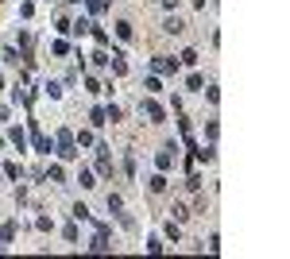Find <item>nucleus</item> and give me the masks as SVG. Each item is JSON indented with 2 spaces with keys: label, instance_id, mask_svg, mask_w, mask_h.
I'll return each instance as SVG.
<instances>
[{
  "label": "nucleus",
  "instance_id": "1",
  "mask_svg": "<svg viewBox=\"0 0 290 259\" xmlns=\"http://www.w3.org/2000/svg\"><path fill=\"white\" fill-rule=\"evenodd\" d=\"M54 155L62 159V162H74V159H78V143H74V132H70V128H58V136H54Z\"/></svg>",
  "mask_w": 290,
  "mask_h": 259
},
{
  "label": "nucleus",
  "instance_id": "2",
  "mask_svg": "<svg viewBox=\"0 0 290 259\" xmlns=\"http://www.w3.org/2000/svg\"><path fill=\"white\" fill-rule=\"evenodd\" d=\"M93 147H97V174H101V178H112V174H116L112 155H108L112 147H108V143H93Z\"/></svg>",
  "mask_w": 290,
  "mask_h": 259
},
{
  "label": "nucleus",
  "instance_id": "3",
  "mask_svg": "<svg viewBox=\"0 0 290 259\" xmlns=\"http://www.w3.org/2000/svg\"><path fill=\"white\" fill-rule=\"evenodd\" d=\"M140 112H144L151 124H163V120H166V108L155 101V97H144V101H140Z\"/></svg>",
  "mask_w": 290,
  "mask_h": 259
},
{
  "label": "nucleus",
  "instance_id": "4",
  "mask_svg": "<svg viewBox=\"0 0 290 259\" xmlns=\"http://www.w3.org/2000/svg\"><path fill=\"white\" fill-rule=\"evenodd\" d=\"M151 70L155 74H178V62L166 58V54H159V58H151Z\"/></svg>",
  "mask_w": 290,
  "mask_h": 259
},
{
  "label": "nucleus",
  "instance_id": "5",
  "mask_svg": "<svg viewBox=\"0 0 290 259\" xmlns=\"http://www.w3.org/2000/svg\"><path fill=\"white\" fill-rule=\"evenodd\" d=\"M89 252H112V244H108V228H104V224L97 228V236L89 240Z\"/></svg>",
  "mask_w": 290,
  "mask_h": 259
},
{
  "label": "nucleus",
  "instance_id": "6",
  "mask_svg": "<svg viewBox=\"0 0 290 259\" xmlns=\"http://www.w3.org/2000/svg\"><path fill=\"white\" fill-rule=\"evenodd\" d=\"M43 182H54V186H66V170H62L58 162H50L47 170H43Z\"/></svg>",
  "mask_w": 290,
  "mask_h": 259
},
{
  "label": "nucleus",
  "instance_id": "7",
  "mask_svg": "<svg viewBox=\"0 0 290 259\" xmlns=\"http://www.w3.org/2000/svg\"><path fill=\"white\" fill-rule=\"evenodd\" d=\"M112 27H116V39H124V43H132V39H136V27H132L128 20H116Z\"/></svg>",
  "mask_w": 290,
  "mask_h": 259
},
{
  "label": "nucleus",
  "instance_id": "8",
  "mask_svg": "<svg viewBox=\"0 0 290 259\" xmlns=\"http://www.w3.org/2000/svg\"><path fill=\"white\" fill-rule=\"evenodd\" d=\"M8 139H12V143H16L20 151H27V132H23L20 124H12V128H8Z\"/></svg>",
  "mask_w": 290,
  "mask_h": 259
},
{
  "label": "nucleus",
  "instance_id": "9",
  "mask_svg": "<svg viewBox=\"0 0 290 259\" xmlns=\"http://www.w3.org/2000/svg\"><path fill=\"white\" fill-rule=\"evenodd\" d=\"M163 31H166V35H182V31H186V23H182L178 16H166V20H163Z\"/></svg>",
  "mask_w": 290,
  "mask_h": 259
},
{
  "label": "nucleus",
  "instance_id": "10",
  "mask_svg": "<svg viewBox=\"0 0 290 259\" xmlns=\"http://www.w3.org/2000/svg\"><path fill=\"white\" fill-rule=\"evenodd\" d=\"M147 190H151V194H166V174H163V170L151 174V178H147Z\"/></svg>",
  "mask_w": 290,
  "mask_h": 259
},
{
  "label": "nucleus",
  "instance_id": "11",
  "mask_svg": "<svg viewBox=\"0 0 290 259\" xmlns=\"http://www.w3.org/2000/svg\"><path fill=\"white\" fill-rule=\"evenodd\" d=\"M74 143H78V151H82V147H93L97 136L89 132V128H82V132H74Z\"/></svg>",
  "mask_w": 290,
  "mask_h": 259
},
{
  "label": "nucleus",
  "instance_id": "12",
  "mask_svg": "<svg viewBox=\"0 0 290 259\" xmlns=\"http://www.w3.org/2000/svg\"><path fill=\"white\" fill-rule=\"evenodd\" d=\"M163 236H166L170 244H178V240H182V228H178V220H166V224H163Z\"/></svg>",
  "mask_w": 290,
  "mask_h": 259
},
{
  "label": "nucleus",
  "instance_id": "13",
  "mask_svg": "<svg viewBox=\"0 0 290 259\" xmlns=\"http://www.w3.org/2000/svg\"><path fill=\"white\" fill-rule=\"evenodd\" d=\"M16 228H20L16 220H8V224H0V244H12V240H16Z\"/></svg>",
  "mask_w": 290,
  "mask_h": 259
},
{
  "label": "nucleus",
  "instance_id": "14",
  "mask_svg": "<svg viewBox=\"0 0 290 259\" xmlns=\"http://www.w3.org/2000/svg\"><path fill=\"white\" fill-rule=\"evenodd\" d=\"M193 213L186 205H178V201H174V205H170V220H178V224H182V220H190Z\"/></svg>",
  "mask_w": 290,
  "mask_h": 259
},
{
  "label": "nucleus",
  "instance_id": "15",
  "mask_svg": "<svg viewBox=\"0 0 290 259\" xmlns=\"http://www.w3.org/2000/svg\"><path fill=\"white\" fill-rule=\"evenodd\" d=\"M104 120H108V124H116V120H124V112H120V104H104Z\"/></svg>",
  "mask_w": 290,
  "mask_h": 259
},
{
  "label": "nucleus",
  "instance_id": "16",
  "mask_svg": "<svg viewBox=\"0 0 290 259\" xmlns=\"http://www.w3.org/2000/svg\"><path fill=\"white\" fill-rule=\"evenodd\" d=\"M70 217H74V220H89V205H85V201H74Z\"/></svg>",
  "mask_w": 290,
  "mask_h": 259
},
{
  "label": "nucleus",
  "instance_id": "17",
  "mask_svg": "<svg viewBox=\"0 0 290 259\" xmlns=\"http://www.w3.org/2000/svg\"><path fill=\"white\" fill-rule=\"evenodd\" d=\"M89 124H93V128H104V124H108V120H104V108H101V104H97V108H89Z\"/></svg>",
  "mask_w": 290,
  "mask_h": 259
},
{
  "label": "nucleus",
  "instance_id": "18",
  "mask_svg": "<svg viewBox=\"0 0 290 259\" xmlns=\"http://www.w3.org/2000/svg\"><path fill=\"white\" fill-rule=\"evenodd\" d=\"M78 182H82V190H93V186H97L93 170H85V166H82V174H78Z\"/></svg>",
  "mask_w": 290,
  "mask_h": 259
},
{
  "label": "nucleus",
  "instance_id": "19",
  "mask_svg": "<svg viewBox=\"0 0 290 259\" xmlns=\"http://www.w3.org/2000/svg\"><path fill=\"white\" fill-rule=\"evenodd\" d=\"M20 58H23V54L16 51V47H4V66H20Z\"/></svg>",
  "mask_w": 290,
  "mask_h": 259
},
{
  "label": "nucleus",
  "instance_id": "20",
  "mask_svg": "<svg viewBox=\"0 0 290 259\" xmlns=\"http://www.w3.org/2000/svg\"><path fill=\"white\" fill-rule=\"evenodd\" d=\"M186 89L201 93V89H205V78H201V74H190V78H186Z\"/></svg>",
  "mask_w": 290,
  "mask_h": 259
},
{
  "label": "nucleus",
  "instance_id": "21",
  "mask_svg": "<svg viewBox=\"0 0 290 259\" xmlns=\"http://www.w3.org/2000/svg\"><path fill=\"white\" fill-rule=\"evenodd\" d=\"M85 8H89V16H101L104 8H108V0H82Z\"/></svg>",
  "mask_w": 290,
  "mask_h": 259
},
{
  "label": "nucleus",
  "instance_id": "22",
  "mask_svg": "<svg viewBox=\"0 0 290 259\" xmlns=\"http://www.w3.org/2000/svg\"><path fill=\"white\" fill-rule=\"evenodd\" d=\"M124 174H128V178H136V151H128V155H124Z\"/></svg>",
  "mask_w": 290,
  "mask_h": 259
},
{
  "label": "nucleus",
  "instance_id": "23",
  "mask_svg": "<svg viewBox=\"0 0 290 259\" xmlns=\"http://www.w3.org/2000/svg\"><path fill=\"white\" fill-rule=\"evenodd\" d=\"M89 35H93L101 47H108V31H104V27H97V23H93V27H89Z\"/></svg>",
  "mask_w": 290,
  "mask_h": 259
},
{
  "label": "nucleus",
  "instance_id": "24",
  "mask_svg": "<svg viewBox=\"0 0 290 259\" xmlns=\"http://www.w3.org/2000/svg\"><path fill=\"white\" fill-rule=\"evenodd\" d=\"M120 209H124V198H120V194H108V213H112V217H116V213H120Z\"/></svg>",
  "mask_w": 290,
  "mask_h": 259
},
{
  "label": "nucleus",
  "instance_id": "25",
  "mask_svg": "<svg viewBox=\"0 0 290 259\" xmlns=\"http://www.w3.org/2000/svg\"><path fill=\"white\" fill-rule=\"evenodd\" d=\"M4 174H8L12 182H20V178H23V166H16V162H8V166H4Z\"/></svg>",
  "mask_w": 290,
  "mask_h": 259
},
{
  "label": "nucleus",
  "instance_id": "26",
  "mask_svg": "<svg viewBox=\"0 0 290 259\" xmlns=\"http://www.w3.org/2000/svg\"><path fill=\"white\" fill-rule=\"evenodd\" d=\"M178 58H182V66H197V51H193V47H186Z\"/></svg>",
  "mask_w": 290,
  "mask_h": 259
},
{
  "label": "nucleus",
  "instance_id": "27",
  "mask_svg": "<svg viewBox=\"0 0 290 259\" xmlns=\"http://www.w3.org/2000/svg\"><path fill=\"white\" fill-rule=\"evenodd\" d=\"M85 89H89V93H104V89H108V85H101V81H97V78H89V74H85Z\"/></svg>",
  "mask_w": 290,
  "mask_h": 259
},
{
  "label": "nucleus",
  "instance_id": "28",
  "mask_svg": "<svg viewBox=\"0 0 290 259\" xmlns=\"http://www.w3.org/2000/svg\"><path fill=\"white\" fill-rule=\"evenodd\" d=\"M43 89H47V97H50V101H58V97H62V85H58V81H47Z\"/></svg>",
  "mask_w": 290,
  "mask_h": 259
},
{
  "label": "nucleus",
  "instance_id": "29",
  "mask_svg": "<svg viewBox=\"0 0 290 259\" xmlns=\"http://www.w3.org/2000/svg\"><path fill=\"white\" fill-rule=\"evenodd\" d=\"M89 58H93V66H108V51H104V47H101V51H93Z\"/></svg>",
  "mask_w": 290,
  "mask_h": 259
},
{
  "label": "nucleus",
  "instance_id": "30",
  "mask_svg": "<svg viewBox=\"0 0 290 259\" xmlns=\"http://www.w3.org/2000/svg\"><path fill=\"white\" fill-rule=\"evenodd\" d=\"M62 236H66V244H78V224H66Z\"/></svg>",
  "mask_w": 290,
  "mask_h": 259
},
{
  "label": "nucleus",
  "instance_id": "31",
  "mask_svg": "<svg viewBox=\"0 0 290 259\" xmlns=\"http://www.w3.org/2000/svg\"><path fill=\"white\" fill-rule=\"evenodd\" d=\"M54 31H62V35H70V20H66V16H58V20H54Z\"/></svg>",
  "mask_w": 290,
  "mask_h": 259
},
{
  "label": "nucleus",
  "instance_id": "32",
  "mask_svg": "<svg viewBox=\"0 0 290 259\" xmlns=\"http://www.w3.org/2000/svg\"><path fill=\"white\" fill-rule=\"evenodd\" d=\"M147 252H151V256H159V252H163V240H159V236H151V240H147Z\"/></svg>",
  "mask_w": 290,
  "mask_h": 259
},
{
  "label": "nucleus",
  "instance_id": "33",
  "mask_svg": "<svg viewBox=\"0 0 290 259\" xmlns=\"http://www.w3.org/2000/svg\"><path fill=\"white\" fill-rule=\"evenodd\" d=\"M144 89H147V93H159L163 85H159V78H147V81H144Z\"/></svg>",
  "mask_w": 290,
  "mask_h": 259
},
{
  "label": "nucleus",
  "instance_id": "34",
  "mask_svg": "<svg viewBox=\"0 0 290 259\" xmlns=\"http://www.w3.org/2000/svg\"><path fill=\"white\" fill-rule=\"evenodd\" d=\"M35 228H39V232H50L54 224H50V217H39V220H35Z\"/></svg>",
  "mask_w": 290,
  "mask_h": 259
},
{
  "label": "nucleus",
  "instance_id": "35",
  "mask_svg": "<svg viewBox=\"0 0 290 259\" xmlns=\"http://www.w3.org/2000/svg\"><path fill=\"white\" fill-rule=\"evenodd\" d=\"M178 4H182V0H163V8H166V12H178Z\"/></svg>",
  "mask_w": 290,
  "mask_h": 259
},
{
  "label": "nucleus",
  "instance_id": "36",
  "mask_svg": "<svg viewBox=\"0 0 290 259\" xmlns=\"http://www.w3.org/2000/svg\"><path fill=\"white\" fill-rule=\"evenodd\" d=\"M8 116H12V108H8V104H0V120H8Z\"/></svg>",
  "mask_w": 290,
  "mask_h": 259
},
{
  "label": "nucleus",
  "instance_id": "37",
  "mask_svg": "<svg viewBox=\"0 0 290 259\" xmlns=\"http://www.w3.org/2000/svg\"><path fill=\"white\" fill-rule=\"evenodd\" d=\"M66 4H82V0H66Z\"/></svg>",
  "mask_w": 290,
  "mask_h": 259
}]
</instances>
